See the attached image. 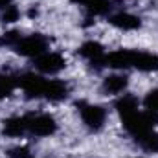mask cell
<instances>
[{
    "instance_id": "obj_1",
    "label": "cell",
    "mask_w": 158,
    "mask_h": 158,
    "mask_svg": "<svg viewBox=\"0 0 158 158\" xmlns=\"http://www.w3.org/2000/svg\"><path fill=\"white\" fill-rule=\"evenodd\" d=\"M103 64L116 70L136 68L140 72H156L158 55L151 52H142V50H116L105 55Z\"/></svg>"
},
{
    "instance_id": "obj_2",
    "label": "cell",
    "mask_w": 158,
    "mask_h": 158,
    "mask_svg": "<svg viewBox=\"0 0 158 158\" xmlns=\"http://www.w3.org/2000/svg\"><path fill=\"white\" fill-rule=\"evenodd\" d=\"M24 123H26V134L44 138V136H52L57 131V121L52 114H44V112H30L24 114Z\"/></svg>"
},
{
    "instance_id": "obj_3",
    "label": "cell",
    "mask_w": 158,
    "mask_h": 158,
    "mask_svg": "<svg viewBox=\"0 0 158 158\" xmlns=\"http://www.w3.org/2000/svg\"><path fill=\"white\" fill-rule=\"evenodd\" d=\"M76 107H77L79 116L83 119V123L86 125V129H90L94 132L103 129L105 119H107V110L101 105H94L88 101H77Z\"/></svg>"
},
{
    "instance_id": "obj_4",
    "label": "cell",
    "mask_w": 158,
    "mask_h": 158,
    "mask_svg": "<svg viewBox=\"0 0 158 158\" xmlns=\"http://www.w3.org/2000/svg\"><path fill=\"white\" fill-rule=\"evenodd\" d=\"M15 53L22 55V57H39L42 55L46 50H48V39L40 33H33V35H26V37H20V40L13 46Z\"/></svg>"
},
{
    "instance_id": "obj_5",
    "label": "cell",
    "mask_w": 158,
    "mask_h": 158,
    "mask_svg": "<svg viewBox=\"0 0 158 158\" xmlns=\"http://www.w3.org/2000/svg\"><path fill=\"white\" fill-rule=\"evenodd\" d=\"M17 79H19V88H22V92L26 94V98H28V99L44 98L48 79H44L40 74H31V72H26V74L17 76Z\"/></svg>"
},
{
    "instance_id": "obj_6",
    "label": "cell",
    "mask_w": 158,
    "mask_h": 158,
    "mask_svg": "<svg viewBox=\"0 0 158 158\" xmlns=\"http://www.w3.org/2000/svg\"><path fill=\"white\" fill-rule=\"evenodd\" d=\"M33 64H35V68L39 70L42 76H55V74H59L66 66V59L61 53L44 52L42 55L33 59Z\"/></svg>"
},
{
    "instance_id": "obj_7",
    "label": "cell",
    "mask_w": 158,
    "mask_h": 158,
    "mask_svg": "<svg viewBox=\"0 0 158 158\" xmlns=\"http://www.w3.org/2000/svg\"><path fill=\"white\" fill-rule=\"evenodd\" d=\"M77 53L83 59H86V61L90 63L92 68H96V70L105 68L103 61H105V55H107V53H105V48H103L99 42H96V40H86V42H83L81 48L77 50Z\"/></svg>"
},
{
    "instance_id": "obj_8",
    "label": "cell",
    "mask_w": 158,
    "mask_h": 158,
    "mask_svg": "<svg viewBox=\"0 0 158 158\" xmlns=\"http://www.w3.org/2000/svg\"><path fill=\"white\" fill-rule=\"evenodd\" d=\"M109 22L123 31H134V30H140L142 26V19L132 15V13H127V11H119L114 15H109Z\"/></svg>"
},
{
    "instance_id": "obj_9",
    "label": "cell",
    "mask_w": 158,
    "mask_h": 158,
    "mask_svg": "<svg viewBox=\"0 0 158 158\" xmlns=\"http://www.w3.org/2000/svg\"><path fill=\"white\" fill-rule=\"evenodd\" d=\"M74 4H79L86 9L88 15L92 17H101V15H109L112 11V0H72Z\"/></svg>"
},
{
    "instance_id": "obj_10",
    "label": "cell",
    "mask_w": 158,
    "mask_h": 158,
    "mask_svg": "<svg viewBox=\"0 0 158 158\" xmlns=\"http://www.w3.org/2000/svg\"><path fill=\"white\" fill-rule=\"evenodd\" d=\"M127 85H129V77L123 76V74H114V76H109V77L103 79V85H101V90L103 94L107 96H116L127 90Z\"/></svg>"
},
{
    "instance_id": "obj_11",
    "label": "cell",
    "mask_w": 158,
    "mask_h": 158,
    "mask_svg": "<svg viewBox=\"0 0 158 158\" xmlns=\"http://www.w3.org/2000/svg\"><path fill=\"white\" fill-rule=\"evenodd\" d=\"M70 88L64 81L61 79H48L46 83V92H44V98L50 99V101H63L66 99Z\"/></svg>"
},
{
    "instance_id": "obj_12",
    "label": "cell",
    "mask_w": 158,
    "mask_h": 158,
    "mask_svg": "<svg viewBox=\"0 0 158 158\" xmlns=\"http://www.w3.org/2000/svg\"><path fill=\"white\" fill-rule=\"evenodd\" d=\"M2 132L6 136H11V138H20L26 134V123H24V116H13V118H7L4 121V129Z\"/></svg>"
},
{
    "instance_id": "obj_13",
    "label": "cell",
    "mask_w": 158,
    "mask_h": 158,
    "mask_svg": "<svg viewBox=\"0 0 158 158\" xmlns=\"http://www.w3.org/2000/svg\"><path fill=\"white\" fill-rule=\"evenodd\" d=\"M134 142L147 153H158V132H155V129L134 138Z\"/></svg>"
},
{
    "instance_id": "obj_14",
    "label": "cell",
    "mask_w": 158,
    "mask_h": 158,
    "mask_svg": "<svg viewBox=\"0 0 158 158\" xmlns=\"http://www.w3.org/2000/svg\"><path fill=\"white\" fill-rule=\"evenodd\" d=\"M114 107H116L119 118H121V116H125V114H131V112L138 110V99H136L134 96H131V94H123L118 101H116Z\"/></svg>"
},
{
    "instance_id": "obj_15",
    "label": "cell",
    "mask_w": 158,
    "mask_h": 158,
    "mask_svg": "<svg viewBox=\"0 0 158 158\" xmlns=\"http://www.w3.org/2000/svg\"><path fill=\"white\" fill-rule=\"evenodd\" d=\"M19 88V79L11 74H0V99L13 94V90Z\"/></svg>"
},
{
    "instance_id": "obj_16",
    "label": "cell",
    "mask_w": 158,
    "mask_h": 158,
    "mask_svg": "<svg viewBox=\"0 0 158 158\" xmlns=\"http://www.w3.org/2000/svg\"><path fill=\"white\" fill-rule=\"evenodd\" d=\"M19 17H20V11H19V7L17 6H7V7H4L2 9V15H0V19H2V22H6V24H11V22H17L19 20Z\"/></svg>"
},
{
    "instance_id": "obj_17",
    "label": "cell",
    "mask_w": 158,
    "mask_h": 158,
    "mask_svg": "<svg viewBox=\"0 0 158 158\" xmlns=\"http://www.w3.org/2000/svg\"><path fill=\"white\" fill-rule=\"evenodd\" d=\"M143 107H145V110L158 112V88H153L147 92V96L143 98Z\"/></svg>"
},
{
    "instance_id": "obj_18",
    "label": "cell",
    "mask_w": 158,
    "mask_h": 158,
    "mask_svg": "<svg viewBox=\"0 0 158 158\" xmlns=\"http://www.w3.org/2000/svg\"><path fill=\"white\" fill-rule=\"evenodd\" d=\"M20 33L19 31H7L0 37V46H7V48H13L19 40H20Z\"/></svg>"
},
{
    "instance_id": "obj_19",
    "label": "cell",
    "mask_w": 158,
    "mask_h": 158,
    "mask_svg": "<svg viewBox=\"0 0 158 158\" xmlns=\"http://www.w3.org/2000/svg\"><path fill=\"white\" fill-rule=\"evenodd\" d=\"M9 158H30V149L28 147H15L7 153Z\"/></svg>"
},
{
    "instance_id": "obj_20",
    "label": "cell",
    "mask_w": 158,
    "mask_h": 158,
    "mask_svg": "<svg viewBox=\"0 0 158 158\" xmlns=\"http://www.w3.org/2000/svg\"><path fill=\"white\" fill-rule=\"evenodd\" d=\"M13 4V0H0V7L4 9V7H7V6H11Z\"/></svg>"
},
{
    "instance_id": "obj_21",
    "label": "cell",
    "mask_w": 158,
    "mask_h": 158,
    "mask_svg": "<svg viewBox=\"0 0 158 158\" xmlns=\"http://www.w3.org/2000/svg\"><path fill=\"white\" fill-rule=\"evenodd\" d=\"M134 158H142V156H134Z\"/></svg>"
}]
</instances>
